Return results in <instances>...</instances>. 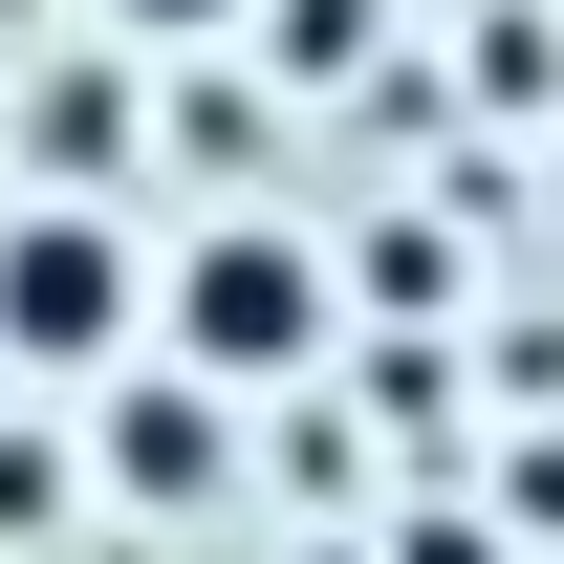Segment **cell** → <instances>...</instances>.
I'll use <instances>...</instances> for the list:
<instances>
[{
  "mask_svg": "<svg viewBox=\"0 0 564 564\" xmlns=\"http://www.w3.org/2000/svg\"><path fill=\"white\" fill-rule=\"evenodd\" d=\"M152 348V239L109 196H0V369L22 391H109Z\"/></svg>",
  "mask_w": 564,
  "mask_h": 564,
  "instance_id": "obj_2",
  "label": "cell"
},
{
  "mask_svg": "<svg viewBox=\"0 0 564 564\" xmlns=\"http://www.w3.org/2000/svg\"><path fill=\"white\" fill-rule=\"evenodd\" d=\"M391 564H499V499H456V478H434V499H413V543H391Z\"/></svg>",
  "mask_w": 564,
  "mask_h": 564,
  "instance_id": "obj_8",
  "label": "cell"
},
{
  "mask_svg": "<svg viewBox=\"0 0 564 564\" xmlns=\"http://www.w3.org/2000/svg\"><path fill=\"white\" fill-rule=\"evenodd\" d=\"M478 499H521V543H564V434H521V456H499Z\"/></svg>",
  "mask_w": 564,
  "mask_h": 564,
  "instance_id": "obj_9",
  "label": "cell"
},
{
  "mask_svg": "<svg viewBox=\"0 0 564 564\" xmlns=\"http://www.w3.org/2000/svg\"><path fill=\"white\" fill-rule=\"evenodd\" d=\"M0 152H22V196H131L152 174V66L66 22V44L22 66V109H0Z\"/></svg>",
  "mask_w": 564,
  "mask_h": 564,
  "instance_id": "obj_4",
  "label": "cell"
},
{
  "mask_svg": "<svg viewBox=\"0 0 564 564\" xmlns=\"http://www.w3.org/2000/svg\"><path fill=\"white\" fill-rule=\"evenodd\" d=\"M152 369H196L217 413H282V391H326L348 369V282H326V217H196L174 261H152Z\"/></svg>",
  "mask_w": 564,
  "mask_h": 564,
  "instance_id": "obj_1",
  "label": "cell"
},
{
  "mask_svg": "<svg viewBox=\"0 0 564 564\" xmlns=\"http://www.w3.org/2000/svg\"><path fill=\"white\" fill-rule=\"evenodd\" d=\"M87 44H131V66H217L239 0H87Z\"/></svg>",
  "mask_w": 564,
  "mask_h": 564,
  "instance_id": "obj_6",
  "label": "cell"
},
{
  "mask_svg": "<svg viewBox=\"0 0 564 564\" xmlns=\"http://www.w3.org/2000/svg\"><path fill=\"white\" fill-rule=\"evenodd\" d=\"M239 66H261L282 109H326V87L391 66V0H239Z\"/></svg>",
  "mask_w": 564,
  "mask_h": 564,
  "instance_id": "obj_5",
  "label": "cell"
},
{
  "mask_svg": "<svg viewBox=\"0 0 564 564\" xmlns=\"http://www.w3.org/2000/svg\"><path fill=\"white\" fill-rule=\"evenodd\" d=\"M66 478L87 499H131V521H217V499H239V456H261V413H217V391H196V369H109V391H66Z\"/></svg>",
  "mask_w": 564,
  "mask_h": 564,
  "instance_id": "obj_3",
  "label": "cell"
},
{
  "mask_svg": "<svg viewBox=\"0 0 564 564\" xmlns=\"http://www.w3.org/2000/svg\"><path fill=\"white\" fill-rule=\"evenodd\" d=\"M87 478H66V434H0V543H66Z\"/></svg>",
  "mask_w": 564,
  "mask_h": 564,
  "instance_id": "obj_7",
  "label": "cell"
}]
</instances>
